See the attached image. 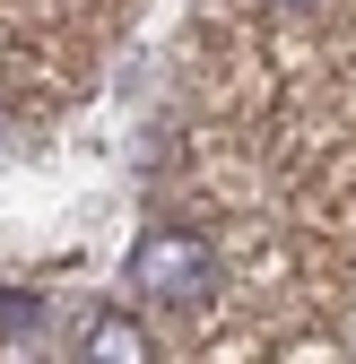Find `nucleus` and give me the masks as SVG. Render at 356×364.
<instances>
[{"instance_id": "nucleus-1", "label": "nucleus", "mask_w": 356, "mask_h": 364, "mask_svg": "<svg viewBox=\"0 0 356 364\" xmlns=\"http://www.w3.org/2000/svg\"><path fill=\"white\" fill-rule=\"evenodd\" d=\"M130 287H140L148 304H209L217 295V252L200 235H183V225H148L140 243H130Z\"/></svg>"}, {"instance_id": "nucleus-2", "label": "nucleus", "mask_w": 356, "mask_h": 364, "mask_svg": "<svg viewBox=\"0 0 356 364\" xmlns=\"http://www.w3.org/2000/svg\"><path fill=\"white\" fill-rule=\"evenodd\" d=\"M87 355H96V364H148L157 338H148L140 312H96V321H87Z\"/></svg>"}, {"instance_id": "nucleus-3", "label": "nucleus", "mask_w": 356, "mask_h": 364, "mask_svg": "<svg viewBox=\"0 0 356 364\" xmlns=\"http://www.w3.org/2000/svg\"><path fill=\"white\" fill-rule=\"evenodd\" d=\"M287 9H304V0H287Z\"/></svg>"}]
</instances>
